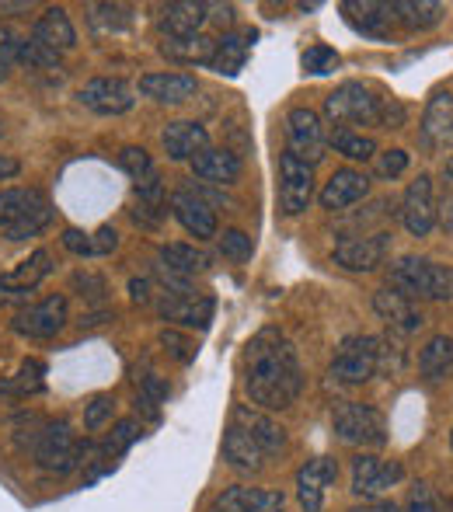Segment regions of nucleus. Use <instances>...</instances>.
Masks as SVG:
<instances>
[{
	"label": "nucleus",
	"instance_id": "13d9d810",
	"mask_svg": "<svg viewBox=\"0 0 453 512\" xmlns=\"http://www.w3.org/2000/svg\"><path fill=\"white\" fill-rule=\"evenodd\" d=\"M0 81H7V74H4V70H0Z\"/></svg>",
	"mask_w": 453,
	"mask_h": 512
},
{
	"label": "nucleus",
	"instance_id": "de8ad7c7",
	"mask_svg": "<svg viewBox=\"0 0 453 512\" xmlns=\"http://www.w3.org/2000/svg\"><path fill=\"white\" fill-rule=\"evenodd\" d=\"M18 46H21L18 35L0 28V70H4V74H11V67L18 63Z\"/></svg>",
	"mask_w": 453,
	"mask_h": 512
},
{
	"label": "nucleus",
	"instance_id": "1a4fd4ad",
	"mask_svg": "<svg viewBox=\"0 0 453 512\" xmlns=\"http://www.w3.org/2000/svg\"><path fill=\"white\" fill-rule=\"evenodd\" d=\"M401 223H405V230L412 237H429L436 227V220H440V213H436V189H433V178L429 175H419L412 185H408V192L401 196Z\"/></svg>",
	"mask_w": 453,
	"mask_h": 512
},
{
	"label": "nucleus",
	"instance_id": "a878e982",
	"mask_svg": "<svg viewBox=\"0 0 453 512\" xmlns=\"http://www.w3.org/2000/svg\"><path fill=\"white\" fill-rule=\"evenodd\" d=\"M251 42H255V32H227L217 39L213 46V56L206 60V67L213 74H224V77H237L251 53Z\"/></svg>",
	"mask_w": 453,
	"mask_h": 512
},
{
	"label": "nucleus",
	"instance_id": "20e7f679",
	"mask_svg": "<svg viewBox=\"0 0 453 512\" xmlns=\"http://www.w3.org/2000/svg\"><path fill=\"white\" fill-rule=\"evenodd\" d=\"M332 429L342 443L349 446H384L387 443V425L373 405H359V401H342L332 411Z\"/></svg>",
	"mask_w": 453,
	"mask_h": 512
},
{
	"label": "nucleus",
	"instance_id": "a18cd8bd",
	"mask_svg": "<svg viewBox=\"0 0 453 512\" xmlns=\"http://www.w3.org/2000/svg\"><path fill=\"white\" fill-rule=\"evenodd\" d=\"M161 345L171 352L175 359H182V363H189L192 356H196V345L189 342V338H182L178 331H161Z\"/></svg>",
	"mask_w": 453,
	"mask_h": 512
},
{
	"label": "nucleus",
	"instance_id": "09e8293b",
	"mask_svg": "<svg viewBox=\"0 0 453 512\" xmlns=\"http://www.w3.org/2000/svg\"><path fill=\"white\" fill-rule=\"evenodd\" d=\"M63 248H67L70 255L88 258L91 255V237L84 234V230H77V227H67V230H63Z\"/></svg>",
	"mask_w": 453,
	"mask_h": 512
},
{
	"label": "nucleus",
	"instance_id": "aec40b11",
	"mask_svg": "<svg viewBox=\"0 0 453 512\" xmlns=\"http://www.w3.org/2000/svg\"><path fill=\"white\" fill-rule=\"evenodd\" d=\"M422 143L429 150H450L453 147V95L436 91L422 115Z\"/></svg>",
	"mask_w": 453,
	"mask_h": 512
},
{
	"label": "nucleus",
	"instance_id": "f8f14e48",
	"mask_svg": "<svg viewBox=\"0 0 453 512\" xmlns=\"http://www.w3.org/2000/svg\"><path fill=\"white\" fill-rule=\"evenodd\" d=\"M70 321V307L63 293H53V297L39 300V304L25 307L18 317H14V331L25 338H53L63 331V324Z\"/></svg>",
	"mask_w": 453,
	"mask_h": 512
},
{
	"label": "nucleus",
	"instance_id": "ddd939ff",
	"mask_svg": "<svg viewBox=\"0 0 453 512\" xmlns=\"http://www.w3.org/2000/svg\"><path fill=\"white\" fill-rule=\"evenodd\" d=\"M77 102L91 108L95 115H122L133 108L136 95L122 77H95V81H88L77 91Z\"/></svg>",
	"mask_w": 453,
	"mask_h": 512
},
{
	"label": "nucleus",
	"instance_id": "bb28decb",
	"mask_svg": "<svg viewBox=\"0 0 453 512\" xmlns=\"http://www.w3.org/2000/svg\"><path fill=\"white\" fill-rule=\"evenodd\" d=\"M224 460L237 474H258L265 467V450L241 429V425H230L224 436Z\"/></svg>",
	"mask_w": 453,
	"mask_h": 512
},
{
	"label": "nucleus",
	"instance_id": "a211bd4d",
	"mask_svg": "<svg viewBox=\"0 0 453 512\" xmlns=\"http://www.w3.org/2000/svg\"><path fill=\"white\" fill-rule=\"evenodd\" d=\"M366 192H370V175H363V171H356V168H339L325 182L318 203L321 209L339 213V209H349V206H356L359 199H366Z\"/></svg>",
	"mask_w": 453,
	"mask_h": 512
},
{
	"label": "nucleus",
	"instance_id": "b1692460",
	"mask_svg": "<svg viewBox=\"0 0 453 512\" xmlns=\"http://www.w3.org/2000/svg\"><path fill=\"white\" fill-rule=\"evenodd\" d=\"M164 321H178L185 328H210L213 321V297H189V293H168L157 304Z\"/></svg>",
	"mask_w": 453,
	"mask_h": 512
},
{
	"label": "nucleus",
	"instance_id": "6ab92c4d",
	"mask_svg": "<svg viewBox=\"0 0 453 512\" xmlns=\"http://www.w3.org/2000/svg\"><path fill=\"white\" fill-rule=\"evenodd\" d=\"M206 25H210V7L206 4H168L157 14V28H161L164 42L203 35Z\"/></svg>",
	"mask_w": 453,
	"mask_h": 512
},
{
	"label": "nucleus",
	"instance_id": "f3484780",
	"mask_svg": "<svg viewBox=\"0 0 453 512\" xmlns=\"http://www.w3.org/2000/svg\"><path fill=\"white\" fill-rule=\"evenodd\" d=\"M171 213H175V220L182 223L196 241L217 237V213H213V206L206 203V199H199L196 192H189V189L175 192V196H171Z\"/></svg>",
	"mask_w": 453,
	"mask_h": 512
},
{
	"label": "nucleus",
	"instance_id": "5701e85b",
	"mask_svg": "<svg viewBox=\"0 0 453 512\" xmlns=\"http://www.w3.org/2000/svg\"><path fill=\"white\" fill-rule=\"evenodd\" d=\"M234 425H241L244 432H248L251 439H255L258 446L265 450V457H272V453L286 450V429L279 422H272L265 411H255L248 405H237L234 411Z\"/></svg>",
	"mask_w": 453,
	"mask_h": 512
},
{
	"label": "nucleus",
	"instance_id": "cd10ccee",
	"mask_svg": "<svg viewBox=\"0 0 453 512\" xmlns=\"http://www.w3.org/2000/svg\"><path fill=\"white\" fill-rule=\"evenodd\" d=\"M192 171H196V178H203V182H210V185H234L237 178H241V157L220 147H206L203 154L192 161Z\"/></svg>",
	"mask_w": 453,
	"mask_h": 512
},
{
	"label": "nucleus",
	"instance_id": "2eb2a0df",
	"mask_svg": "<svg viewBox=\"0 0 453 512\" xmlns=\"http://www.w3.org/2000/svg\"><path fill=\"white\" fill-rule=\"evenodd\" d=\"M373 310H377L380 321H387L391 335H412V331H419L422 324H426L422 310L415 307L408 297H401L398 290H391V286H384V290L373 293Z\"/></svg>",
	"mask_w": 453,
	"mask_h": 512
},
{
	"label": "nucleus",
	"instance_id": "dca6fc26",
	"mask_svg": "<svg viewBox=\"0 0 453 512\" xmlns=\"http://www.w3.org/2000/svg\"><path fill=\"white\" fill-rule=\"evenodd\" d=\"M342 14L359 35H366V39L387 42V39H391V32H394L391 4H377V0H345Z\"/></svg>",
	"mask_w": 453,
	"mask_h": 512
},
{
	"label": "nucleus",
	"instance_id": "7c9ffc66",
	"mask_svg": "<svg viewBox=\"0 0 453 512\" xmlns=\"http://www.w3.org/2000/svg\"><path fill=\"white\" fill-rule=\"evenodd\" d=\"M453 370V338L450 335H433L426 342V349L419 352V373L422 380L436 384Z\"/></svg>",
	"mask_w": 453,
	"mask_h": 512
},
{
	"label": "nucleus",
	"instance_id": "423d86ee",
	"mask_svg": "<svg viewBox=\"0 0 453 512\" xmlns=\"http://www.w3.org/2000/svg\"><path fill=\"white\" fill-rule=\"evenodd\" d=\"M332 380L339 384H366L377 373V338L373 335H349L342 338L339 352L332 359Z\"/></svg>",
	"mask_w": 453,
	"mask_h": 512
},
{
	"label": "nucleus",
	"instance_id": "a19ab883",
	"mask_svg": "<svg viewBox=\"0 0 453 512\" xmlns=\"http://www.w3.org/2000/svg\"><path fill=\"white\" fill-rule=\"evenodd\" d=\"M405 512H453V506H450V502H443L429 485H415Z\"/></svg>",
	"mask_w": 453,
	"mask_h": 512
},
{
	"label": "nucleus",
	"instance_id": "7ed1b4c3",
	"mask_svg": "<svg viewBox=\"0 0 453 512\" xmlns=\"http://www.w3.org/2000/svg\"><path fill=\"white\" fill-rule=\"evenodd\" d=\"M387 279H391V290H398L412 304L415 300H453V269L433 258H398L387 269Z\"/></svg>",
	"mask_w": 453,
	"mask_h": 512
},
{
	"label": "nucleus",
	"instance_id": "393cba45",
	"mask_svg": "<svg viewBox=\"0 0 453 512\" xmlns=\"http://www.w3.org/2000/svg\"><path fill=\"white\" fill-rule=\"evenodd\" d=\"M32 39L39 42V46L53 49V53H67V49L77 46L74 21L67 18V11H63V7H46V11H42V18L35 21Z\"/></svg>",
	"mask_w": 453,
	"mask_h": 512
},
{
	"label": "nucleus",
	"instance_id": "c756f323",
	"mask_svg": "<svg viewBox=\"0 0 453 512\" xmlns=\"http://www.w3.org/2000/svg\"><path fill=\"white\" fill-rule=\"evenodd\" d=\"M161 262H164V269L178 279H189V276H196V272L210 269V255L199 251L196 244H164Z\"/></svg>",
	"mask_w": 453,
	"mask_h": 512
},
{
	"label": "nucleus",
	"instance_id": "4c0bfd02",
	"mask_svg": "<svg viewBox=\"0 0 453 512\" xmlns=\"http://www.w3.org/2000/svg\"><path fill=\"white\" fill-rule=\"evenodd\" d=\"M262 495H265L262 488H244V485L224 488V492L213 499V512H258Z\"/></svg>",
	"mask_w": 453,
	"mask_h": 512
},
{
	"label": "nucleus",
	"instance_id": "e433bc0d",
	"mask_svg": "<svg viewBox=\"0 0 453 512\" xmlns=\"http://www.w3.org/2000/svg\"><path fill=\"white\" fill-rule=\"evenodd\" d=\"M88 11L95 32H126L133 25V7L126 4H91Z\"/></svg>",
	"mask_w": 453,
	"mask_h": 512
},
{
	"label": "nucleus",
	"instance_id": "603ef678",
	"mask_svg": "<svg viewBox=\"0 0 453 512\" xmlns=\"http://www.w3.org/2000/svg\"><path fill=\"white\" fill-rule=\"evenodd\" d=\"M115 248H119V234L112 227H102L91 237V255H112Z\"/></svg>",
	"mask_w": 453,
	"mask_h": 512
},
{
	"label": "nucleus",
	"instance_id": "6e6d98bb",
	"mask_svg": "<svg viewBox=\"0 0 453 512\" xmlns=\"http://www.w3.org/2000/svg\"><path fill=\"white\" fill-rule=\"evenodd\" d=\"M352 512H401V509L394 506V502H366V506H359Z\"/></svg>",
	"mask_w": 453,
	"mask_h": 512
},
{
	"label": "nucleus",
	"instance_id": "39448f33",
	"mask_svg": "<svg viewBox=\"0 0 453 512\" xmlns=\"http://www.w3.org/2000/svg\"><path fill=\"white\" fill-rule=\"evenodd\" d=\"M35 464L42 471H53V474H67L81 464V443H77L74 429L67 422H46L42 432L35 436Z\"/></svg>",
	"mask_w": 453,
	"mask_h": 512
},
{
	"label": "nucleus",
	"instance_id": "58836bf2",
	"mask_svg": "<svg viewBox=\"0 0 453 512\" xmlns=\"http://www.w3.org/2000/svg\"><path fill=\"white\" fill-rule=\"evenodd\" d=\"M300 67H304V74H311V77H332L335 70L342 67V56L335 53L332 46H311L304 56H300Z\"/></svg>",
	"mask_w": 453,
	"mask_h": 512
},
{
	"label": "nucleus",
	"instance_id": "8fccbe9b",
	"mask_svg": "<svg viewBox=\"0 0 453 512\" xmlns=\"http://www.w3.org/2000/svg\"><path fill=\"white\" fill-rule=\"evenodd\" d=\"M74 286H77V290H84L81 297H91V300H102L105 297V279L102 276H91V272H77Z\"/></svg>",
	"mask_w": 453,
	"mask_h": 512
},
{
	"label": "nucleus",
	"instance_id": "79ce46f5",
	"mask_svg": "<svg viewBox=\"0 0 453 512\" xmlns=\"http://www.w3.org/2000/svg\"><path fill=\"white\" fill-rule=\"evenodd\" d=\"M220 251H224V258L244 262V258H251V237L244 234V230H224V237H220Z\"/></svg>",
	"mask_w": 453,
	"mask_h": 512
},
{
	"label": "nucleus",
	"instance_id": "3c124183",
	"mask_svg": "<svg viewBox=\"0 0 453 512\" xmlns=\"http://www.w3.org/2000/svg\"><path fill=\"white\" fill-rule=\"evenodd\" d=\"M42 373H46V366H42V363H35V359H32V363H25V366H21V373H18V387H21V391H39Z\"/></svg>",
	"mask_w": 453,
	"mask_h": 512
},
{
	"label": "nucleus",
	"instance_id": "c9c22d12",
	"mask_svg": "<svg viewBox=\"0 0 453 512\" xmlns=\"http://www.w3.org/2000/svg\"><path fill=\"white\" fill-rule=\"evenodd\" d=\"M49 220H53V206H49V199L42 196L39 203L28 209V213L21 216V220L14 223V227H7L4 234H7V241H28V237L42 234V230L49 227Z\"/></svg>",
	"mask_w": 453,
	"mask_h": 512
},
{
	"label": "nucleus",
	"instance_id": "72a5a7b5",
	"mask_svg": "<svg viewBox=\"0 0 453 512\" xmlns=\"http://www.w3.org/2000/svg\"><path fill=\"white\" fill-rule=\"evenodd\" d=\"M213 46L217 42L210 35H192V39H168L161 46V53L178 63H206L213 56Z\"/></svg>",
	"mask_w": 453,
	"mask_h": 512
},
{
	"label": "nucleus",
	"instance_id": "9d476101",
	"mask_svg": "<svg viewBox=\"0 0 453 512\" xmlns=\"http://www.w3.org/2000/svg\"><path fill=\"white\" fill-rule=\"evenodd\" d=\"M405 478V467L398 460H377V457H356L352 460V495L366 502H377L384 492H391Z\"/></svg>",
	"mask_w": 453,
	"mask_h": 512
},
{
	"label": "nucleus",
	"instance_id": "4d7b16f0",
	"mask_svg": "<svg viewBox=\"0 0 453 512\" xmlns=\"http://www.w3.org/2000/svg\"><path fill=\"white\" fill-rule=\"evenodd\" d=\"M443 223H447V230H453V203L443 209Z\"/></svg>",
	"mask_w": 453,
	"mask_h": 512
},
{
	"label": "nucleus",
	"instance_id": "bf43d9fd",
	"mask_svg": "<svg viewBox=\"0 0 453 512\" xmlns=\"http://www.w3.org/2000/svg\"><path fill=\"white\" fill-rule=\"evenodd\" d=\"M450 446H453V429H450Z\"/></svg>",
	"mask_w": 453,
	"mask_h": 512
},
{
	"label": "nucleus",
	"instance_id": "052dcab7",
	"mask_svg": "<svg viewBox=\"0 0 453 512\" xmlns=\"http://www.w3.org/2000/svg\"><path fill=\"white\" fill-rule=\"evenodd\" d=\"M0 133H4V126H0Z\"/></svg>",
	"mask_w": 453,
	"mask_h": 512
},
{
	"label": "nucleus",
	"instance_id": "5fc2aeb1",
	"mask_svg": "<svg viewBox=\"0 0 453 512\" xmlns=\"http://www.w3.org/2000/svg\"><path fill=\"white\" fill-rule=\"evenodd\" d=\"M21 171V164H18V157H11V154H0V182H7V178H14Z\"/></svg>",
	"mask_w": 453,
	"mask_h": 512
},
{
	"label": "nucleus",
	"instance_id": "ea45409f",
	"mask_svg": "<svg viewBox=\"0 0 453 512\" xmlns=\"http://www.w3.org/2000/svg\"><path fill=\"white\" fill-rule=\"evenodd\" d=\"M18 63H28V67L49 70V67H60V53H53V49L39 46L35 39H21V46H18Z\"/></svg>",
	"mask_w": 453,
	"mask_h": 512
},
{
	"label": "nucleus",
	"instance_id": "864d4df0",
	"mask_svg": "<svg viewBox=\"0 0 453 512\" xmlns=\"http://www.w3.org/2000/svg\"><path fill=\"white\" fill-rule=\"evenodd\" d=\"M129 300H133V304H150V283L147 279H133V283H129Z\"/></svg>",
	"mask_w": 453,
	"mask_h": 512
},
{
	"label": "nucleus",
	"instance_id": "2f4dec72",
	"mask_svg": "<svg viewBox=\"0 0 453 512\" xmlns=\"http://www.w3.org/2000/svg\"><path fill=\"white\" fill-rule=\"evenodd\" d=\"M49 272H53V255H49V251H35V255H28L18 269L0 276V283L11 286V290H18V293H32Z\"/></svg>",
	"mask_w": 453,
	"mask_h": 512
},
{
	"label": "nucleus",
	"instance_id": "c03bdc74",
	"mask_svg": "<svg viewBox=\"0 0 453 512\" xmlns=\"http://www.w3.org/2000/svg\"><path fill=\"white\" fill-rule=\"evenodd\" d=\"M140 432H143L140 425H136L133 418H126V422H119V425H115V432H112V439H109V446H105V450H109L112 457H115V453H122V450H126V446L133 443V439L140 436Z\"/></svg>",
	"mask_w": 453,
	"mask_h": 512
},
{
	"label": "nucleus",
	"instance_id": "f257e3e1",
	"mask_svg": "<svg viewBox=\"0 0 453 512\" xmlns=\"http://www.w3.org/2000/svg\"><path fill=\"white\" fill-rule=\"evenodd\" d=\"M244 391L265 411H283L304 391V366L279 328L258 331L244 352Z\"/></svg>",
	"mask_w": 453,
	"mask_h": 512
},
{
	"label": "nucleus",
	"instance_id": "0eeeda50",
	"mask_svg": "<svg viewBox=\"0 0 453 512\" xmlns=\"http://www.w3.org/2000/svg\"><path fill=\"white\" fill-rule=\"evenodd\" d=\"M286 140H290V154L300 157L304 164H318L325 161L328 154V133H325V122H321L318 112L311 108H293L286 115Z\"/></svg>",
	"mask_w": 453,
	"mask_h": 512
},
{
	"label": "nucleus",
	"instance_id": "37998d69",
	"mask_svg": "<svg viewBox=\"0 0 453 512\" xmlns=\"http://www.w3.org/2000/svg\"><path fill=\"white\" fill-rule=\"evenodd\" d=\"M405 168H408V150L394 147V150H384V154H377V175L387 178V182H394V178H398Z\"/></svg>",
	"mask_w": 453,
	"mask_h": 512
},
{
	"label": "nucleus",
	"instance_id": "473e14b6",
	"mask_svg": "<svg viewBox=\"0 0 453 512\" xmlns=\"http://www.w3.org/2000/svg\"><path fill=\"white\" fill-rule=\"evenodd\" d=\"M328 147H335V154L349 157V161H373L377 157V143L370 136L356 133V129H332L328 133Z\"/></svg>",
	"mask_w": 453,
	"mask_h": 512
},
{
	"label": "nucleus",
	"instance_id": "f03ea898",
	"mask_svg": "<svg viewBox=\"0 0 453 512\" xmlns=\"http://www.w3.org/2000/svg\"><path fill=\"white\" fill-rule=\"evenodd\" d=\"M325 115L335 129H352V126L401 129L405 126V105L363 81L339 84V88L325 98Z\"/></svg>",
	"mask_w": 453,
	"mask_h": 512
},
{
	"label": "nucleus",
	"instance_id": "4be33fe9",
	"mask_svg": "<svg viewBox=\"0 0 453 512\" xmlns=\"http://www.w3.org/2000/svg\"><path fill=\"white\" fill-rule=\"evenodd\" d=\"M161 143L168 150L171 161H196L206 147H210V133L199 122H168V129L161 133Z\"/></svg>",
	"mask_w": 453,
	"mask_h": 512
},
{
	"label": "nucleus",
	"instance_id": "c85d7f7f",
	"mask_svg": "<svg viewBox=\"0 0 453 512\" xmlns=\"http://www.w3.org/2000/svg\"><path fill=\"white\" fill-rule=\"evenodd\" d=\"M391 14L408 32H429L443 21L447 7L436 4V0H398V4H391Z\"/></svg>",
	"mask_w": 453,
	"mask_h": 512
},
{
	"label": "nucleus",
	"instance_id": "6e6552de",
	"mask_svg": "<svg viewBox=\"0 0 453 512\" xmlns=\"http://www.w3.org/2000/svg\"><path fill=\"white\" fill-rule=\"evenodd\" d=\"M314 203V168L286 150L279 157V206L286 216H300Z\"/></svg>",
	"mask_w": 453,
	"mask_h": 512
},
{
	"label": "nucleus",
	"instance_id": "4468645a",
	"mask_svg": "<svg viewBox=\"0 0 453 512\" xmlns=\"http://www.w3.org/2000/svg\"><path fill=\"white\" fill-rule=\"evenodd\" d=\"M339 478V464L332 457H314L297 471V499L304 512H321L325 509V492L328 485Z\"/></svg>",
	"mask_w": 453,
	"mask_h": 512
},
{
	"label": "nucleus",
	"instance_id": "9b49d317",
	"mask_svg": "<svg viewBox=\"0 0 453 512\" xmlns=\"http://www.w3.org/2000/svg\"><path fill=\"white\" fill-rule=\"evenodd\" d=\"M387 251H391V234L387 230H377L370 237H345L339 248L332 251V262L345 272H373L384 265Z\"/></svg>",
	"mask_w": 453,
	"mask_h": 512
},
{
	"label": "nucleus",
	"instance_id": "412c9836",
	"mask_svg": "<svg viewBox=\"0 0 453 512\" xmlns=\"http://www.w3.org/2000/svg\"><path fill=\"white\" fill-rule=\"evenodd\" d=\"M196 91H199V81L192 74H168V70H164V74L140 77V95L157 105H182V102H189Z\"/></svg>",
	"mask_w": 453,
	"mask_h": 512
},
{
	"label": "nucleus",
	"instance_id": "49530a36",
	"mask_svg": "<svg viewBox=\"0 0 453 512\" xmlns=\"http://www.w3.org/2000/svg\"><path fill=\"white\" fill-rule=\"evenodd\" d=\"M109 415H112V398L109 394H98L88 405V411H84V425H88V429H102Z\"/></svg>",
	"mask_w": 453,
	"mask_h": 512
},
{
	"label": "nucleus",
	"instance_id": "f704fd0d",
	"mask_svg": "<svg viewBox=\"0 0 453 512\" xmlns=\"http://www.w3.org/2000/svg\"><path fill=\"white\" fill-rule=\"evenodd\" d=\"M42 199L39 189H0V230L14 227Z\"/></svg>",
	"mask_w": 453,
	"mask_h": 512
}]
</instances>
